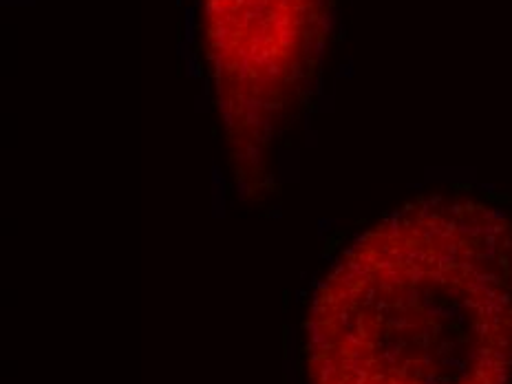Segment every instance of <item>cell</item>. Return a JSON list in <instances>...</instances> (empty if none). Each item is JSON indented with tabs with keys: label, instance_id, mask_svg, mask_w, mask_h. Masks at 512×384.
Returning a JSON list of instances; mask_svg holds the SVG:
<instances>
[{
	"label": "cell",
	"instance_id": "6da1fadb",
	"mask_svg": "<svg viewBox=\"0 0 512 384\" xmlns=\"http://www.w3.org/2000/svg\"><path fill=\"white\" fill-rule=\"evenodd\" d=\"M312 384H508L512 217L429 195L338 256L307 318Z\"/></svg>",
	"mask_w": 512,
	"mask_h": 384
}]
</instances>
